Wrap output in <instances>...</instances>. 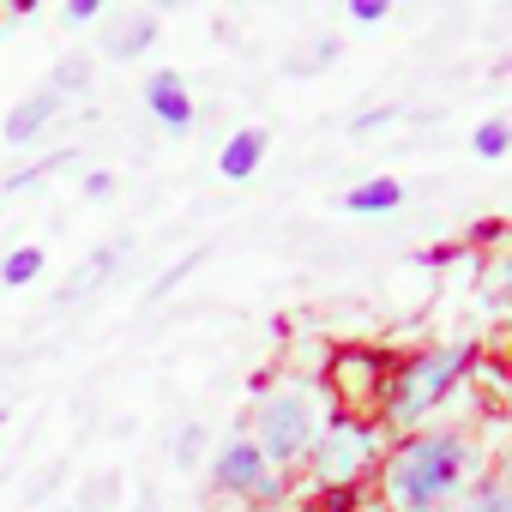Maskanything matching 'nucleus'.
I'll use <instances>...</instances> for the list:
<instances>
[{
  "label": "nucleus",
  "instance_id": "obj_28",
  "mask_svg": "<svg viewBox=\"0 0 512 512\" xmlns=\"http://www.w3.org/2000/svg\"><path fill=\"white\" fill-rule=\"evenodd\" d=\"M308 512H314V506H308Z\"/></svg>",
  "mask_w": 512,
  "mask_h": 512
},
{
  "label": "nucleus",
  "instance_id": "obj_20",
  "mask_svg": "<svg viewBox=\"0 0 512 512\" xmlns=\"http://www.w3.org/2000/svg\"><path fill=\"white\" fill-rule=\"evenodd\" d=\"M79 193H85L91 205H109V199H115V175H109V169H91V175L79 181Z\"/></svg>",
  "mask_w": 512,
  "mask_h": 512
},
{
  "label": "nucleus",
  "instance_id": "obj_10",
  "mask_svg": "<svg viewBox=\"0 0 512 512\" xmlns=\"http://www.w3.org/2000/svg\"><path fill=\"white\" fill-rule=\"evenodd\" d=\"M157 37H163V19L157 13H127V19H115L103 31V55L109 61H133V55L157 49Z\"/></svg>",
  "mask_w": 512,
  "mask_h": 512
},
{
  "label": "nucleus",
  "instance_id": "obj_19",
  "mask_svg": "<svg viewBox=\"0 0 512 512\" xmlns=\"http://www.w3.org/2000/svg\"><path fill=\"white\" fill-rule=\"evenodd\" d=\"M398 115H404V109H392V103H386V109H362V115H350V139H362V133H380V127H392Z\"/></svg>",
  "mask_w": 512,
  "mask_h": 512
},
{
  "label": "nucleus",
  "instance_id": "obj_23",
  "mask_svg": "<svg viewBox=\"0 0 512 512\" xmlns=\"http://www.w3.org/2000/svg\"><path fill=\"white\" fill-rule=\"evenodd\" d=\"M61 19H67V25H91V19H103V0H67Z\"/></svg>",
  "mask_w": 512,
  "mask_h": 512
},
{
  "label": "nucleus",
  "instance_id": "obj_16",
  "mask_svg": "<svg viewBox=\"0 0 512 512\" xmlns=\"http://www.w3.org/2000/svg\"><path fill=\"white\" fill-rule=\"evenodd\" d=\"M49 91H55L61 103H67L73 91H91V61H85V55H67V61L55 67V79H49Z\"/></svg>",
  "mask_w": 512,
  "mask_h": 512
},
{
  "label": "nucleus",
  "instance_id": "obj_13",
  "mask_svg": "<svg viewBox=\"0 0 512 512\" xmlns=\"http://www.w3.org/2000/svg\"><path fill=\"white\" fill-rule=\"evenodd\" d=\"M452 512H512V488H506V470H500V464H494V470H482V476L464 488V500H458Z\"/></svg>",
  "mask_w": 512,
  "mask_h": 512
},
{
  "label": "nucleus",
  "instance_id": "obj_24",
  "mask_svg": "<svg viewBox=\"0 0 512 512\" xmlns=\"http://www.w3.org/2000/svg\"><path fill=\"white\" fill-rule=\"evenodd\" d=\"M332 61H338V43L326 37V43H320V49H314L308 61H290V73H320V67H332Z\"/></svg>",
  "mask_w": 512,
  "mask_h": 512
},
{
  "label": "nucleus",
  "instance_id": "obj_1",
  "mask_svg": "<svg viewBox=\"0 0 512 512\" xmlns=\"http://www.w3.org/2000/svg\"><path fill=\"white\" fill-rule=\"evenodd\" d=\"M494 470L488 446L464 422H428L416 434H392L374 470V500L380 512H452L464 488Z\"/></svg>",
  "mask_w": 512,
  "mask_h": 512
},
{
  "label": "nucleus",
  "instance_id": "obj_6",
  "mask_svg": "<svg viewBox=\"0 0 512 512\" xmlns=\"http://www.w3.org/2000/svg\"><path fill=\"white\" fill-rule=\"evenodd\" d=\"M386 374H392V356H386V350H368V344H344V350H332V362H326L320 386H326L332 410H350V416H374Z\"/></svg>",
  "mask_w": 512,
  "mask_h": 512
},
{
  "label": "nucleus",
  "instance_id": "obj_25",
  "mask_svg": "<svg viewBox=\"0 0 512 512\" xmlns=\"http://www.w3.org/2000/svg\"><path fill=\"white\" fill-rule=\"evenodd\" d=\"M500 235H506V223H500V217H488V223H476L464 241H470V247H500Z\"/></svg>",
  "mask_w": 512,
  "mask_h": 512
},
{
  "label": "nucleus",
  "instance_id": "obj_2",
  "mask_svg": "<svg viewBox=\"0 0 512 512\" xmlns=\"http://www.w3.org/2000/svg\"><path fill=\"white\" fill-rule=\"evenodd\" d=\"M476 338H452V344H422L410 356L392 362L386 386H380V404H374V422L386 434H416L428 428L458 392H470V368H476Z\"/></svg>",
  "mask_w": 512,
  "mask_h": 512
},
{
  "label": "nucleus",
  "instance_id": "obj_11",
  "mask_svg": "<svg viewBox=\"0 0 512 512\" xmlns=\"http://www.w3.org/2000/svg\"><path fill=\"white\" fill-rule=\"evenodd\" d=\"M404 181H392V175H368V181H356L338 205L350 211V217H392V211H404Z\"/></svg>",
  "mask_w": 512,
  "mask_h": 512
},
{
  "label": "nucleus",
  "instance_id": "obj_21",
  "mask_svg": "<svg viewBox=\"0 0 512 512\" xmlns=\"http://www.w3.org/2000/svg\"><path fill=\"white\" fill-rule=\"evenodd\" d=\"M169 452H175V464H199V452H205V428H199V422L181 428V440H175Z\"/></svg>",
  "mask_w": 512,
  "mask_h": 512
},
{
  "label": "nucleus",
  "instance_id": "obj_27",
  "mask_svg": "<svg viewBox=\"0 0 512 512\" xmlns=\"http://www.w3.org/2000/svg\"><path fill=\"white\" fill-rule=\"evenodd\" d=\"M67 512H79V506H67Z\"/></svg>",
  "mask_w": 512,
  "mask_h": 512
},
{
  "label": "nucleus",
  "instance_id": "obj_22",
  "mask_svg": "<svg viewBox=\"0 0 512 512\" xmlns=\"http://www.w3.org/2000/svg\"><path fill=\"white\" fill-rule=\"evenodd\" d=\"M386 13H392V0H350V19L356 25H380Z\"/></svg>",
  "mask_w": 512,
  "mask_h": 512
},
{
  "label": "nucleus",
  "instance_id": "obj_12",
  "mask_svg": "<svg viewBox=\"0 0 512 512\" xmlns=\"http://www.w3.org/2000/svg\"><path fill=\"white\" fill-rule=\"evenodd\" d=\"M115 260H121V241H109V247H97V253H91V260H85V266H79V272H73V278L61 284V296H55V308H73L79 296H91V290H97V284H103V278L115 272Z\"/></svg>",
  "mask_w": 512,
  "mask_h": 512
},
{
  "label": "nucleus",
  "instance_id": "obj_8",
  "mask_svg": "<svg viewBox=\"0 0 512 512\" xmlns=\"http://www.w3.org/2000/svg\"><path fill=\"white\" fill-rule=\"evenodd\" d=\"M61 109H67V103L43 85L37 97H25V103H13V109H7V121H0V139H7L13 151H31V145L61 121Z\"/></svg>",
  "mask_w": 512,
  "mask_h": 512
},
{
  "label": "nucleus",
  "instance_id": "obj_3",
  "mask_svg": "<svg viewBox=\"0 0 512 512\" xmlns=\"http://www.w3.org/2000/svg\"><path fill=\"white\" fill-rule=\"evenodd\" d=\"M326 416H332L326 386H320V380H296V374H290L284 386H260V398H253V416H247V428H241V434L253 440V452H260L278 476H296Z\"/></svg>",
  "mask_w": 512,
  "mask_h": 512
},
{
  "label": "nucleus",
  "instance_id": "obj_18",
  "mask_svg": "<svg viewBox=\"0 0 512 512\" xmlns=\"http://www.w3.org/2000/svg\"><path fill=\"white\" fill-rule=\"evenodd\" d=\"M61 163H73V151H55V157H37L31 169H13L7 181H0V187H7V193H25V187H37V181H49Z\"/></svg>",
  "mask_w": 512,
  "mask_h": 512
},
{
  "label": "nucleus",
  "instance_id": "obj_7",
  "mask_svg": "<svg viewBox=\"0 0 512 512\" xmlns=\"http://www.w3.org/2000/svg\"><path fill=\"white\" fill-rule=\"evenodd\" d=\"M145 115L163 127V133H193V121H199V109H193V91H187V79L175 73V67H163V73H151L145 79Z\"/></svg>",
  "mask_w": 512,
  "mask_h": 512
},
{
  "label": "nucleus",
  "instance_id": "obj_4",
  "mask_svg": "<svg viewBox=\"0 0 512 512\" xmlns=\"http://www.w3.org/2000/svg\"><path fill=\"white\" fill-rule=\"evenodd\" d=\"M386 428L374 422V416H350V410H332L326 422H320V434H314V446H308V458H302V482H308V494L320 500V494H350V488H368L374 482V470H380V452H386Z\"/></svg>",
  "mask_w": 512,
  "mask_h": 512
},
{
  "label": "nucleus",
  "instance_id": "obj_5",
  "mask_svg": "<svg viewBox=\"0 0 512 512\" xmlns=\"http://www.w3.org/2000/svg\"><path fill=\"white\" fill-rule=\"evenodd\" d=\"M290 482L296 476H278L260 452H253L247 434H229L217 452H211V488L223 500H241V506H278L290 500Z\"/></svg>",
  "mask_w": 512,
  "mask_h": 512
},
{
  "label": "nucleus",
  "instance_id": "obj_17",
  "mask_svg": "<svg viewBox=\"0 0 512 512\" xmlns=\"http://www.w3.org/2000/svg\"><path fill=\"white\" fill-rule=\"evenodd\" d=\"M199 260H205V253L193 247V253H187V260H175L169 272H157V284H151V296H145V302H169V296H175V290H181V284H187V278L199 272Z\"/></svg>",
  "mask_w": 512,
  "mask_h": 512
},
{
  "label": "nucleus",
  "instance_id": "obj_26",
  "mask_svg": "<svg viewBox=\"0 0 512 512\" xmlns=\"http://www.w3.org/2000/svg\"><path fill=\"white\" fill-rule=\"evenodd\" d=\"M0 428H7V410H0Z\"/></svg>",
  "mask_w": 512,
  "mask_h": 512
},
{
  "label": "nucleus",
  "instance_id": "obj_14",
  "mask_svg": "<svg viewBox=\"0 0 512 512\" xmlns=\"http://www.w3.org/2000/svg\"><path fill=\"white\" fill-rule=\"evenodd\" d=\"M470 151H476L482 163H500V157L512 151V121H506V115H488V121H476V133H470Z\"/></svg>",
  "mask_w": 512,
  "mask_h": 512
},
{
  "label": "nucleus",
  "instance_id": "obj_15",
  "mask_svg": "<svg viewBox=\"0 0 512 512\" xmlns=\"http://www.w3.org/2000/svg\"><path fill=\"white\" fill-rule=\"evenodd\" d=\"M37 272H43V247H13L7 260H0V284H7V290L37 284Z\"/></svg>",
  "mask_w": 512,
  "mask_h": 512
},
{
  "label": "nucleus",
  "instance_id": "obj_9",
  "mask_svg": "<svg viewBox=\"0 0 512 512\" xmlns=\"http://www.w3.org/2000/svg\"><path fill=\"white\" fill-rule=\"evenodd\" d=\"M266 151H272L266 127H241V133L223 139V151H217V175H223V181H253V175H260V163H266Z\"/></svg>",
  "mask_w": 512,
  "mask_h": 512
}]
</instances>
